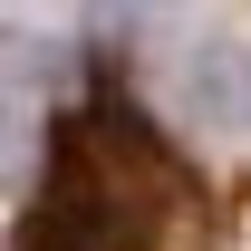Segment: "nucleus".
Returning <instances> with one entry per match:
<instances>
[{
    "mask_svg": "<svg viewBox=\"0 0 251 251\" xmlns=\"http://www.w3.org/2000/svg\"><path fill=\"white\" fill-rule=\"evenodd\" d=\"M232 213H242L232 184H213L145 116L116 58H97L87 97L39 145V193L10 242L20 251H213Z\"/></svg>",
    "mask_w": 251,
    "mask_h": 251,
    "instance_id": "nucleus-1",
    "label": "nucleus"
}]
</instances>
